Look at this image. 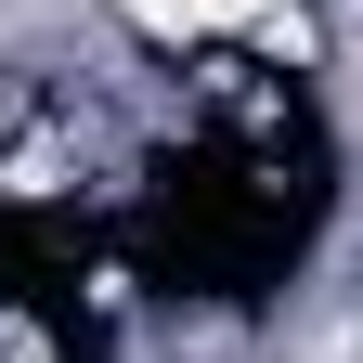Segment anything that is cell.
Segmentation results:
<instances>
[{"label": "cell", "mask_w": 363, "mask_h": 363, "mask_svg": "<svg viewBox=\"0 0 363 363\" xmlns=\"http://www.w3.org/2000/svg\"><path fill=\"white\" fill-rule=\"evenodd\" d=\"M0 363H39V337H26V325H0Z\"/></svg>", "instance_id": "cell-2"}, {"label": "cell", "mask_w": 363, "mask_h": 363, "mask_svg": "<svg viewBox=\"0 0 363 363\" xmlns=\"http://www.w3.org/2000/svg\"><path fill=\"white\" fill-rule=\"evenodd\" d=\"M143 26H259L272 0H130Z\"/></svg>", "instance_id": "cell-1"}]
</instances>
